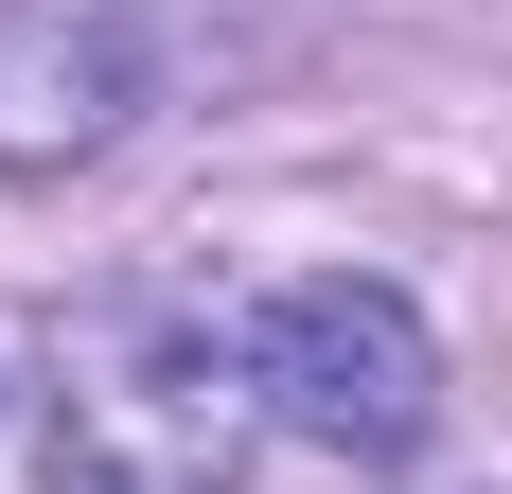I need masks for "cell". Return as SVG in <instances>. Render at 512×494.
<instances>
[{
    "mask_svg": "<svg viewBox=\"0 0 512 494\" xmlns=\"http://www.w3.org/2000/svg\"><path fill=\"white\" fill-rule=\"evenodd\" d=\"M159 89L142 0H0V159H89Z\"/></svg>",
    "mask_w": 512,
    "mask_h": 494,
    "instance_id": "3",
    "label": "cell"
},
{
    "mask_svg": "<svg viewBox=\"0 0 512 494\" xmlns=\"http://www.w3.org/2000/svg\"><path fill=\"white\" fill-rule=\"evenodd\" d=\"M36 459L53 494H230L248 442L283 424L265 406V318L195 283H124L89 318H53V371H36Z\"/></svg>",
    "mask_w": 512,
    "mask_h": 494,
    "instance_id": "1",
    "label": "cell"
},
{
    "mask_svg": "<svg viewBox=\"0 0 512 494\" xmlns=\"http://www.w3.org/2000/svg\"><path fill=\"white\" fill-rule=\"evenodd\" d=\"M265 318V406L283 442H336V459H407L442 424V336H424L389 283H283L248 300Z\"/></svg>",
    "mask_w": 512,
    "mask_h": 494,
    "instance_id": "2",
    "label": "cell"
}]
</instances>
